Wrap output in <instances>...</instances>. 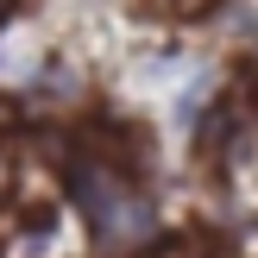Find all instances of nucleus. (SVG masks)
Here are the masks:
<instances>
[{
	"label": "nucleus",
	"mask_w": 258,
	"mask_h": 258,
	"mask_svg": "<svg viewBox=\"0 0 258 258\" xmlns=\"http://www.w3.org/2000/svg\"><path fill=\"white\" fill-rule=\"evenodd\" d=\"M70 189H76V208H82L88 233H95L101 246H120V239L151 233V208H145L139 196H126V183L107 170V164L82 158V164H76V176H70Z\"/></svg>",
	"instance_id": "obj_1"
},
{
	"label": "nucleus",
	"mask_w": 258,
	"mask_h": 258,
	"mask_svg": "<svg viewBox=\"0 0 258 258\" xmlns=\"http://www.w3.org/2000/svg\"><path fill=\"white\" fill-rule=\"evenodd\" d=\"M145 258H196V252H176V246H164V252H145Z\"/></svg>",
	"instance_id": "obj_2"
}]
</instances>
